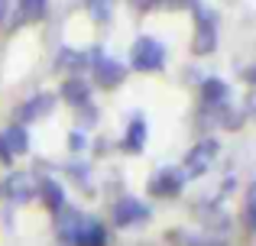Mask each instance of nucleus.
<instances>
[{
	"label": "nucleus",
	"instance_id": "c85d7f7f",
	"mask_svg": "<svg viewBox=\"0 0 256 246\" xmlns=\"http://www.w3.org/2000/svg\"><path fill=\"white\" fill-rule=\"evenodd\" d=\"M0 162H13V156L6 152V146H4V136H0Z\"/></svg>",
	"mask_w": 256,
	"mask_h": 246
},
{
	"label": "nucleus",
	"instance_id": "4468645a",
	"mask_svg": "<svg viewBox=\"0 0 256 246\" xmlns=\"http://www.w3.org/2000/svg\"><path fill=\"white\" fill-rule=\"evenodd\" d=\"M146 133H150V123H146L143 114H136L126 126V136H124V149L130 152V156H136V152H143L146 146Z\"/></svg>",
	"mask_w": 256,
	"mask_h": 246
},
{
	"label": "nucleus",
	"instance_id": "20e7f679",
	"mask_svg": "<svg viewBox=\"0 0 256 246\" xmlns=\"http://www.w3.org/2000/svg\"><path fill=\"white\" fill-rule=\"evenodd\" d=\"M91 75H94V84H98V88L110 91V88H117V84H124L126 68H124V62L107 58L100 49H94L91 52Z\"/></svg>",
	"mask_w": 256,
	"mask_h": 246
},
{
	"label": "nucleus",
	"instance_id": "ddd939ff",
	"mask_svg": "<svg viewBox=\"0 0 256 246\" xmlns=\"http://www.w3.org/2000/svg\"><path fill=\"white\" fill-rule=\"evenodd\" d=\"M201 104L204 107H220V104H230V88L220 78H204L201 81Z\"/></svg>",
	"mask_w": 256,
	"mask_h": 246
},
{
	"label": "nucleus",
	"instance_id": "1a4fd4ad",
	"mask_svg": "<svg viewBox=\"0 0 256 246\" xmlns=\"http://www.w3.org/2000/svg\"><path fill=\"white\" fill-rule=\"evenodd\" d=\"M6 195V201L13 204H26L36 198V178L30 175V172H13V175H6L4 188H0Z\"/></svg>",
	"mask_w": 256,
	"mask_h": 246
},
{
	"label": "nucleus",
	"instance_id": "b1692460",
	"mask_svg": "<svg viewBox=\"0 0 256 246\" xmlns=\"http://www.w3.org/2000/svg\"><path fill=\"white\" fill-rule=\"evenodd\" d=\"M72 175H75V182L78 185H82V188L88 191V188H91V185H88V169H84V165H75V169H72Z\"/></svg>",
	"mask_w": 256,
	"mask_h": 246
},
{
	"label": "nucleus",
	"instance_id": "cd10ccee",
	"mask_svg": "<svg viewBox=\"0 0 256 246\" xmlns=\"http://www.w3.org/2000/svg\"><path fill=\"white\" fill-rule=\"evenodd\" d=\"M133 6H140V10H150V6H156L159 0H130Z\"/></svg>",
	"mask_w": 256,
	"mask_h": 246
},
{
	"label": "nucleus",
	"instance_id": "9b49d317",
	"mask_svg": "<svg viewBox=\"0 0 256 246\" xmlns=\"http://www.w3.org/2000/svg\"><path fill=\"white\" fill-rule=\"evenodd\" d=\"M201 120L211 126H224V130H240L244 126V114L234 110L230 104H220V107H204L201 110Z\"/></svg>",
	"mask_w": 256,
	"mask_h": 246
},
{
	"label": "nucleus",
	"instance_id": "c756f323",
	"mask_svg": "<svg viewBox=\"0 0 256 246\" xmlns=\"http://www.w3.org/2000/svg\"><path fill=\"white\" fill-rule=\"evenodd\" d=\"M169 3H172V6H194L198 0H169Z\"/></svg>",
	"mask_w": 256,
	"mask_h": 246
},
{
	"label": "nucleus",
	"instance_id": "f257e3e1",
	"mask_svg": "<svg viewBox=\"0 0 256 246\" xmlns=\"http://www.w3.org/2000/svg\"><path fill=\"white\" fill-rule=\"evenodd\" d=\"M194 13V55H211L214 49H218V13L211 10V6H201L194 3L192 6Z\"/></svg>",
	"mask_w": 256,
	"mask_h": 246
},
{
	"label": "nucleus",
	"instance_id": "7ed1b4c3",
	"mask_svg": "<svg viewBox=\"0 0 256 246\" xmlns=\"http://www.w3.org/2000/svg\"><path fill=\"white\" fill-rule=\"evenodd\" d=\"M218 152H220V143H218L214 136H204L201 143H194V146H192V152L185 156L182 175H185V178H201V175H204V172L214 165Z\"/></svg>",
	"mask_w": 256,
	"mask_h": 246
},
{
	"label": "nucleus",
	"instance_id": "aec40b11",
	"mask_svg": "<svg viewBox=\"0 0 256 246\" xmlns=\"http://www.w3.org/2000/svg\"><path fill=\"white\" fill-rule=\"evenodd\" d=\"M246 227L256 234V182L250 185V191H246Z\"/></svg>",
	"mask_w": 256,
	"mask_h": 246
},
{
	"label": "nucleus",
	"instance_id": "2eb2a0df",
	"mask_svg": "<svg viewBox=\"0 0 256 246\" xmlns=\"http://www.w3.org/2000/svg\"><path fill=\"white\" fill-rule=\"evenodd\" d=\"M0 136H4V146H6L10 156H26V152H30V133H26V126L13 123V126H6Z\"/></svg>",
	"mask_w": 256,
	"mask_h": 246
},
{
	"label": "nucleus",
	"instance_id": "9d476101",
	"mask_svg": "<svg viewBox=\"0 0 256 246\" xmlns=\"http://www.w3.org/2000/svg\"><path fill=\"white\" fill-rule=\"evenodd\" d=\"M91 68V52H78V49H62L56 58V71H65L68 78H82V71Z\"/></svg>",
	"mask_w": 256,
	"mask_h": 246
},
{
	"label": "nucleus",
	"instance_id": "0eeeda50",
	"mask_svg": "<svg viewBox=\"0 0 256 246\" xmlns=\"http://www.w3.org/2000/svg\"><path fill=\"white\" fill-rule=\"evenodd\" d=\"M188 178L182 175V169H175V165H166V169H159L156 175L150 178V195L152 198H175L182 188H185Z\"/></svg>",
	"mask_w": 256,
	"mask_h": 246
},
{
	"label": "nucleus",
	"instance_id": "393cba45",
	"mask_svg": "<svg viewBox=\"0 0 256 246\" xmlns=\"http://www.w3.org/2000/svg\"><path fill=\"white\" fill-rule=\"evenodd\" d=\"M244 114H250V117H256V88L246 94V101H244Z\"/></svg>",
	"mask_w": 256,
	"mask_h": 246
},
{
	"label": "nucleus",
	"instance_id": "412c9836",
	"mask_svg": "<svg viewBox=\"0 0 256 246\" xmlns=\"http://www.w3.org/2000/svg\"><path fill=\"white\" fill-rule=\"evenodd\" d=\"M78 123H82V130L98 123V107L94 104H84V107H78Z\"/></svg>",
	"mask_w": 256,
	"mask_h": 246
},
{
	"label": "nucleus",
	"instance_id": "5701e85b",
	"mask_svg": "<svg viewBox=\"0 0 256 246\" xmlns=\"http://www.w3.org/2000/svg\"><path fill=\"white\" fill-rule=\"evenodd\" d=\"M68 149H72V152H82V149H84V136H82V130L68 133Z\"/></svg>",
	"mask_w": 256,
	"mask_h": 246
},
{
	"label": "nucleus",
	"instance_id": "4be33fe9",
	"mask_svg": "<svg viewBox=\"0 0 256 246\" xmlns=\"http://www.w3.org/2000/svg\"><path fill=\"white\" fill-rule=\"evenodd\" d=\"M185 246H227L224 240H218V237H178Z\"/></svg>",
	"mask_w": 256,
	"mask_h": 246
},
{
	"label": "nucleus",
	"instance_id": "a211bd4d",
	"mask_svg": "<svg viewBox=\"0 0 256 246\" xmlns=\"http://www.w3.org/2000/svg\"><path fill=\"white\" fill-rule=\"evenodd\" d=\"M46 3H49V0H20V10H16V16H23L26 23H36V19H42V13H46Z\"/></svg>",
	"mask_w": 256,
	"mask_h": 246
},
{
	"label": "nucleus",
	"instance_id": "f3484780",
	"mask_svg": "<svg viewBox=\"0 0 256 246\" xmlns=\"http://www.w3.org/2000/svg\"><path fill=\"white\" fill-rule=\"evenodd\" d=\"M78 246H107V227L100 221H94V217H84Z\"/></svg>",
	"mask_w": 256,
	"mask_h": 246
},
{
	"label": "nucleus",
	"instance_id": "f03ea898",
	"mask_svg": "<svg viewBox=\"0 0 256 246\" xmlns=\"http://www.w3.org/2000/svg\"><path fill=\"white\" fill-rule=\"evenodd\" d=\"M130 62H133L136 71H146V75H150V71H159L166 65V45L152 36H140L130 49Z\"/></svg>",
	"mask_w": 256,
	"mask_h": 246
},
{
	"label": "nucleus",
	"instance_id": "6e6552de",
	"mask_svg": "<svg viewBox=\"0 0 256 246\" xmlns=\"http://www.w3.org/2000/svg\"><path fill=\"white\" fill-rule=\"evenodd\" d=\"M114 224L117 227H133V224H143V221H150V208H146L140 198H120L117 204H114Z\"/></svg>",
	"mask_w": 256,
	"mask_h": 246
},
{
	"label": "nucleus",
	"instance_id": "6ab92c4d",
	"mask_svg": "<svg viewBox=\"0 0 256 246\" xmlns=\"http://www.w3.org/2000/svg\"><path fill=\"white\" fill-rule=\"evenodd\" d=\"M88 10L98 23H107L110 19V0H88Z\"/></svg>",
	"mask_w": 256,
	"mask_h": 246
},
{
	"label": "nucleus",
	"instance_id": "a878e982",
	"mask_svg": "<svg viewBox=\"0 0 256 246\" xmlns=\"http://www.w3.org/2000/svg\"><path fill=\"white\" fill-rule=\"evenodd\" d=\"M6 16H10V0H0V26L6 23Z\"/></svg>",
	"mask_w": 256,
	"mask_h": 246
},
{
	"label": "nucleus",
	"instance_id": "bb28decb",
	"mask_svg": "<svg viewBox=\"0 0 256 246\" xmlns=\"http://www.w3.org/2000/svg\"><path fill=\"white\" fill-rule=\"evenodd\" d=\"M244 81H250L253 88H256V65H246V71H244Z\"/></svg>",
	"mask_w": 256,
	"mask_h": 246
},
{
	"label": "nucleus",
	"instance_id": "f8f14e48",
	"mask_svg": "<svg viewBox=\"0 0 256 246\" xmlns=\"http://www.w3.org/2000/svg\"><path fill=\"white\" fill-rule=\"evenodd\" d=\"M58 97L78 110V107H84V104H91V84H88L84 78H65V84H62V91H58Z\"/></svg>",
	"mask_w": 256,
	"mask_h": 246
},
{
	"label": "nucleus",
	"instance_id": "39448f33",
	"mask_svg": "<svg viewBox=\"0 0 256 246\" xmlns=\"http://www.w3.org/2000/svg\"><path fill=\"white\" fill-rule=\"evenodd\" d=\"M84 227V214L72 204H62L56 211V240L62 246H78V237H82Z\"/></svg>",
	"mask_w": 256,
	"mask_h": 246
},
{
	"label": "nucleus",
	"instance_id": "423d86ee",
	"mask_svg": "<svg viewBox=\"0 0 256 246\" xmlns=\"http://www.w3.org/2000/svg\"><path fill=\"white\" fill-rule=\"evenodd\" d=\"M56 101H58V97H56V94H49V91H39V94L26 97V101L16 107V123H20V126H26V123L39 120V117H49L52 110H56Z\"/></svg>",
	"mask_w": 256,
	"mask_h": 246
},
{
	"label": "nucleus",
	"instance_id": "dca6fc26",
	"mask_svg": "<svg viewBox=\"0 0 256 246\" xmlns=\"http://www.w3.org/2000/svg\"><path fill=\"white\" fill-rule=\"evenodd\" d=\"M36 195L42 198V204L49 211H58L65 204V191H62V185H58L56 178H42V182L36 185Z\"/></svg>",
	"mask_w": 256,
	"mask_h": 246
}]
</instances>
